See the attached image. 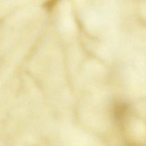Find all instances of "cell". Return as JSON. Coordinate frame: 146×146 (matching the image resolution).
<instances>
[{"label": "cell", "mask_w": 146, "mask_h": 146, "mask_svg": "<svg viewBox=\"0 0 146 146\" xmlns=\"http://www.w3.org/2000/svg\"><path fill=\"white\" fill-rule=\"evenodd\" d=\"M56 2V1H47L45 2L44 5V7L47 9V10H50L52 9V7L54 6L55 3Z\"/></svg>", "instance_id": "7a4b0ae2"}, {"label": "cell", "mask_w": 146, "mask_h": 146, "mask_svg": "<svg viewBox=\"0 0 146 146\" xmlns=\"http://www.w3.org/2000/svg\"><path fill=\"white\" fill-rule=\"evenodd\" d=\"M128 105L124 102H118L113 109V115L115 118L117 120H121L125 116L128 110Z\"/></svg>", "instance_id": "6da1fadb"}]
</instances>
